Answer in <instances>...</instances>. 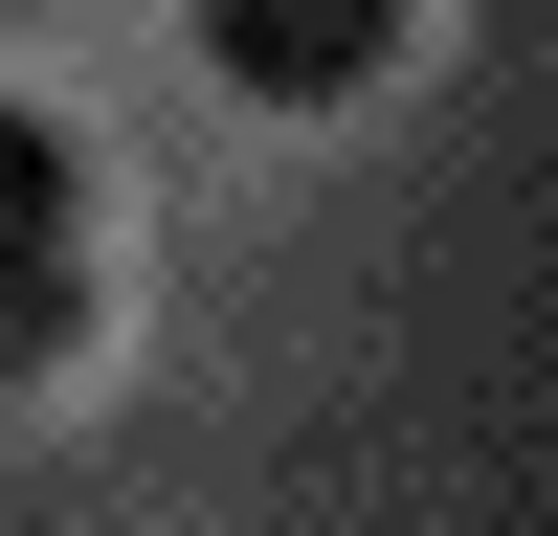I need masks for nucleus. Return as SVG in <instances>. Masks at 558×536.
<instances>
[{
  "mask_svg": "<svg viewBox=\"0 0 558 536\" xmlns=\"http://www.w3.org/2000/svg\"><path fill=\"white\" fill-rule=\"evenodd\" d=\"M89 336V157L0 89V380H68Z\"/></svg>",
  "mask_w": 558,
  "mask_h": 536,
  "instance_id": "1",
  "label": "nucleus"
},
{
  "mask_svg": "<svg viewBox=\"0 0 558 536\" xmlns=\"http://www.w3.org/2000/svg\"><path fill=\"white\" fill-rule=\"evenodd\" d=\"M202 68L246 112H336V89L402 68V0H202Z\"/></svg>",
  "mask_w": 558,
  "mask_h": 536,
  "instance_id": "2",
  "label": "nucleus"
}]
</instances>
